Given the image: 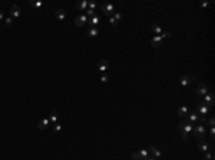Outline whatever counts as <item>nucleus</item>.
Instances as JSON below:
<instances>
[{"instance_id":"nucleus-1","label":"nucleus","mask_w":215,"mask_h":160,"mask_svg":"<svg viewBox=\"0 0 215 160\" xmlns=\"http://www.w3.org/2000/svg\"><path fill=\"white\" fill-rule=\"evenodd\" d=\"M194 126L195 124H192V123H189L187 119H182L179 124H178V129H179V132H182V133H187V135H191L192 133V130H194Z\"/></svg>"},{"instance_id":"nucleus-2","label":"nucleus","mask_w":215,"mask_h":160,"mask_svg":"<svg viewBox=\"0 0 215 160\" xmlns=\"http://www.w3.org/2000/svg\"><path fill=\"white\" fill-rule=\"evenodd\" d=\"M195 112L199 115V117H207V116L209 115V107L202 102V100H198V102H196V110Z\"/></svg>"},{"instance_id":"nucleus-3","label":"nucleus","mask_w":215,"mask_h":160,"mask_svg":"<svg viewBox=\"0 0 215 160\" xmlns=\"http://www.w3.org/2000/svg\"><path fill=\"white\" fill-rule=\"evenodd\" d=\"M209 90H208V87L205 86V84H198V87L195 89V99H196V102L198 100H201V97H204L207 93H208Z\"/></svg>"},{"instance_id":"nucleus-4","label":"nucleus","mask_w":215,"mask_h":160,"mask_svg":"<svg viewBox=\"0 0 215 160\" xmlns=\"http://www.w3.org/2000/svg\"><path fill=\"white\" fill-rule=\"evenodd\" d=\"M192 132L195 133V137H198V139H204L205 135H207V129H205L204 124H196V126H194V130H192Z\"/></svg>"},{"instance_id":"nucleus-5","label":"nucleus","mask_w":215,"mask_h":160,"mask_svg":"<svg viewBox=\"0 0 215 160\" xmlns=\"http://www.w3.org/2000/svg\"><path fill=\"white\" fill-rule=\"evenodd\" d=\"M100 10H102V13H103L105 16H111V14L115 13V6L112 3H105V4L100 6Z\"/></svg>"},{"instance_id":"nucleus-6","label":"nucleus","mask_w":215,"mask_h":160,"mask_svg":"<svg viewBox=\"0 0 215 160\" xmlns=\"http://www.w3.org/2000/svg\"><path fill=\"white\" fill-rule=\"evenodd\" d=\"M88 19H89V17H88L86 14H79L78 17L75 19V26H76V27H83L85 25H88Z\"/></svg>"},{"instance_id":"nucleus-7","label":"nucleus","mask_w":215,"mask_h":160,"mask_svg":"<svg viewBox=\"0 0 215 160\" xmlns=\"http://www.w3.org/2000/svg\"><path fill=\"white\" fill-rule=\"evenodd\" d=\"M202 102L205 103L208 107H212L215 104V96H214V93H211V92H208L205 96H204V100Z\"/></svg>"},{"instance_id":"nucleus-8","label":"nucleus","mask_w":215,"mask_h":160,"mask_svg":"<svg viewBox=\"0 0 215 160\" xmlns=\"http://www.w3.org/2000/svg\"><path fill=\"white\" fill-rule=\"evenodd\" d=\"M108 69H109V62H108V59H100V60L98 62V70L103 74Z\"/></svg>"},{"instance_id":"nucleus-9","label":"nucleus","mask_w":215,"mask_h":160,"mask_svg":"<svg viewBox=\"0 0 215 160\" xmlns=\"http://www.w3.org/2000/svg\"><path fill=\"white\" fill-rule=\"evenodd\" d=\"M20 16H22V9H20L17 4H13V6L10 7V17L19 19Z\"/></svg>"},{"instance_id":"nucleus-10","label":"nucleus","mask_w":215,"mask_h":160,"mask_svg":"<svg viewBox=\"0 0 215 160\" xmlns=\"http://www.w3.org/2000/svg\"><path fill=\"white\" fill-rule=\"evenodd\" d=\"M185 119H187V120H188L189 123L195 124L196 122H199V115H198V113H196L195 110H194V112H189V113H188V116H187Z\"/></svg>"},{"instance_id":"nucleus-11","label":"nucleus","mask_w":215,"mask_h":160,"mask_svg":"<svg viewBox=\"0 0 215 160\" xmlns=\"http://www.w3.org/2000/svg\"><path fill=\"white\" fill-rule=\"evenodd\" d=\"M198 149L201 150L202 153H207V152H209V150H211V146H209V144L204 140V139H199V141H198Z\"/></svg>"},{"instance_id":"nucleus-12","label":"nucleus","mask_w":215,"mask_h":160,"mask_svg":"<svg viewBox=\"0 0 215 160\" xmlns=\"http://www.w3.org/2000/svg\"><path fill=\"white\" fill-rule=\"evenodd\" d=\"M37 127H39V130H46V129H49L50 127V122H49V119H47V117L40 119L39 123H37Z\"/></svg>"},{"instance_id":"nucleus-13","label":"nucleus","mask_w":215,"mask_h":160,"mask_svg":"<svg viewBox=\"0 0 215 160\" xmlns=\"http://www.w3.org/2000/svg\"><path fill=\"white\" fill-rule=\"evenodd\" d=\"M148 150H149L151 153L154 154V157H155V159H159V157L162 156L161 150H159V149H158L157 146H155V144H149V149H148Z\"/></svg>"},{"instance_id":"nucleus-14","label":"nucleus","mask_w":215,"mask_h":160,"mask_svg":"<svg viewBox=\"0 0 215 160\" xmlns=\"http://www.w3.org/2000/svg\"><path fill=\"white\" fill-rule=\"evenodd\" d=\"M188 113H189V109H188V106H185V104L178 109V116H179L181 119H185V117L188 116Z\"/></svg>"},{"instance_id":"nucleus-15","label":"nucleus","mask_w":215,"mask_h":160,"mask_svg":"<svg viewBox=\"0 0 215 160\" xmlns=\"http://www.w3.org/2000/svg\"><path fill=\"white\" fill-rule=\"evenodd\" d=\"M88 4H89L88 0H80V1L76 3V9L80 10V12H86V10H88Z\"/></svg>"},{"instance_id":"nucleus-16","label":"nucleus","mask_w":215,"mask_h":160,"mask_svg":"<svg viewBox=\"0 0 215 160\" xmlns=\"http://www.w3.org/2000/svg\"><path fill=\"white\" fill-rule=\"evenodd\" d=\"M151 45L154 46L155 49L161 47V45H162V37H161V36H154V37L151 39Z\"/></svg>"},{"instance_id":"nucleus-17","label":"nucleus","mask_w":215,"mask_h":160,"mask_svg":"<svg viewBox=\"0 0 215 160\" xmlns=\"http://www.w3.org/2000/svg\"><path fill=\"white\" fill-rule=\"evenodd\" d=\"M99 23H100V17L96 16V14H95L93 17H89V19H88V25L91 26V27H96Z\"/></svg>"},{"instance_id":"nucleus-18","label":"nucleus","mask_w":215,"mask_h":160,"mask_svg":"<svg viewBox=\"0 0 215 160\" xmlns=\"http://www.w3.org/2000/svg\"><path fill=\"white\" fill-rule=\"evenodd\" d=\"M55 17L59 20V22H63L66 19V13L63 9H58L56 12H55Z\"/></svg>"},{"instance_id":"nucleus-19","label":"nucleus","mask_w":215,"mask_h":160,"mask_svg":"<svg viewBox=\"0 0 215 160\" xmlns=\"http://www.w3.org/2000/svg\"><path fill=\"white\" fill-rule=\"evenodd\" d=\"M58 117H59V115H58V112L56 110H52L50 113H49V122H50V124H55V123H58Z\"/></svg>"},{"instance_id":"nucleus-20","label":"nucleus","mask_w":215,"mask_h":160,"mask_svg":"<svg viewBox=\"0 0 215 160\" xmlns=\"http://www.w3.org/2000/svg\"><path fill=\"white\" fill-rule=\"evenodd\" d=\"M179 83H181L182 87H187V86L191 83V79H189V76H187V74H182L181 79H179Z\"/></svg>"},{"instance_id":"nucleus-21","label":"nucleus","mask_w":215,"mask_h":160,"mask_svg":"<svg viewBox=\"0 0 215 160\" xmlns=\"http://www.w3.org/2000/svg\"><path fill=\"white\" fill-rule=\"evenodd\" d=\"M138 154H139L141 160H143V159H146V157H149V150L148 149H142V150L138 152Z\"/></svg>"},{"instance_id":"nucleus-22","label":"nucleus","mask_w":215,"mask_h":160,"mask_svg":"<svg viewBox=\"0 0 215 160\" xmlns=\"http://www.w3.org/2000/svg\"><path fill=\"white\" fill-rule=\"evenodd\" d=\"M151 29H152V32L155 33V34H157V36H161V34H162V27H161V26H158V25H154L152 26V27H151Z\"/></svg>"},{"instance_id":"nucleus-23","label":"nucleus","mask_w":215,"mask_h":160,"mask_svg":"<svg viewBox=\"0 0 215 160\" xmlns=\"http://www.w3.org/2000/svg\"><path fill=\"white\" fill-rule=\"evenodd\" d=\"M98 34H99L98 27H91V29H89V32H88V36H89V37H96Z\"/></svg>"},{"instance_id":"nucleus-24","label":"nucleus","mask_w":215,"mask_h":160,"mask_svg":"<svg viewBox=\"0 0 215 160\" xmlns=\"http://www.w3.org/2000/svg\"><path fill=\"white\" fill-rule=\"evenodd\" d=\"M29 4L32 7H36V9H42V7H43V3H42V1H34V0H30Z\"/></svg>"},{"instance_id":"nucleus-25","label":"nucleus","mask_w":215,"mask_h":160,"mask_svg":"<svg viewBox=\"0 0 215 160\" xmlns=\"http://www.w3.org/2000/svg\"><path fill=\"white\" fill-rule=\"evenodd\" d=\"M204 157H205V160H214V154H212V149H211L209 152H207V153H204Z\"/></svg>"},{"instance_id":"nucleus-26","label":"nucleus","mask_w":215,"mask_h":160,"mask_svg":"<svg viewBox=\"0 0 215 160\" xmlns=\"http://www.w3.org/2000/svg\"><path fill=\"white\" fill-rule=\"evenodd\" d=\"M96 7H98V3H96V1H89V4H88V9H89V10L95 12Z\"/></svg>"},{"instance_id":"nucleus-27","label":"nucleus","mask_w":215,"mask_h":160,"mask_svg":"<svg viewBox=\"0 0 215 160\" xmlns=\"http://www.w3.org/2000/svg\"><path fill=\"white\" fill-rule=\"evenodd\" d=\"M99 80H100V82H102V83H108V82H109V80H111V77L108 76V74H100V79H99Z\"/></svg>"},{"instance_id":"nucleus-28","label":"nucleus","mask_w":215,"mask_h":160,"mask_svg":"<svg viewBox=\"0 0 215 160\" xmlns=\"http://www.w3.org/2000/svg\"><path fill=\"white\" fill-rule=\"evenodd\" d=\"M13 22H14V19L13 17H10V16H9V17H4V23H6L7 27H10V26L13 25Z\"/></svg>"},{"instance_id":"nucleus-29","label":"nucleus","mask_w":215,"mask_h":160,"mask_svg":"<svg viewBox=\"0 0 215 160\" xmlns=\"http://www.w3.org/2000/svg\"><path fill=\"white\" fill-rule=\"evenodd\" d=\"M209 137L212 140V146H214V139H215V127H209Z\"/></svg>"},{"instance_id":"nucleus-30","label":"nucleus","mask_w":215,"mask_h":160,"mask_svg":"<svg viewBox=\"0 0 215 160\" xmlns=\"http://www.w3.org/2000/svg\"><path fill=\"white\" fill-rule=\"evenodd\" d=\"M207 123H208L209 127H215V119H214V116H211L208 120H207Z\"/></svg>"},{"instance_id":"nucleus-31","label":"nucleus","mask_w":215,"mask_h":160,"mask_svg":"<svg viewBox=\"0 0 215 160\" xmlns=\"http://www.w3.org/2000/svg\"><path fill=\"white\" fill-rule=\"evenodd\" d=\"M113 19H115L118 23H119V22L122 20V14H121L119 12H115V13H113Z\"/></svg>"},{"instance_id":"nucleus-32","label":"nucleus","mask_w":215,"mask_h":160,"mask_svg":"<svg viewBox=\"0 0 215 160\" xmlns=\"http://www.w3.org/2000/svg\"><path fill=\"white\" fill-rule=\"evenodd\" d=\"M52 129H53V132H60L62 130V124L60 123H55L52 126Z\"/></svg>"},{"instance_id":"nucleus-33","label":"nucleus","mask_w":215,"mask_h":160,"mask_svg":"<svg viewBox=\"0 0 215 160\" xmlns=\"http://www.w3.org/2000/svg\"><path fill=\"white\" fill-rule=\"evenodd\" d=\"M109 25H111V26H116L118 25V22L113 19V16H111V17H109Z\"/></svg>"},{"instance_id":"nucleus-34","label":"nucleus","mask_w":215,"mask_h":160,"mask_svg":"<svg viewBox=\"0 0 215 160\" xmlns=\"http://www.w3.org/2000/svg\"><path fill=\"white\" fill-rule=\"evenodd\" d=\"M179 135H181V139H182V140H185V141L189 139V136L187 135V133H182V132H179Z\"/></svg>"},{"instance_id":"nucleus-35","label":"nucleus","mask_w":215,"mask_h":160,"mask_svg":"<svg viewBox=\"0 0 215 160\" xmlns=\"http://www.w3.org/2000/svg\"><path fill=\"white\" fill-rule=\"evenodd\" d=\"M132 159H133V160H141V157H139L138 152H132Z\"/></svg>"},{"instance_id":"nucleus-36","label":"nucleus","mask_w":215,"mask_h":160,"mask_svg":"<svg viewBox=\"0 0 215 160\" xmlns=\"http://www.w3.org/2000/svg\"><path fill=\"white\" fill-rule=\"evenodd\" d=\"M169 36H171V33H169V32H162V34H161L162 40H163V39H166V37H169Z\"/></svg>"},{"instance_id":"nucleus-37","label":"nucleus","mask_w":215,"mask_h":160,"mask_svg":"<svg viewBox=\"0 0 215 160\" xmlns=\"http://www.w3.org/2000/svg\"><path fill=\"white\" fill-rule=\"evenodd\" d=\"M1 20H4V13L0 10V22H1Z\"/></svg>"},{"instance_id":"nucleus-38","label":"nucleus","mask_w":215,"mask_h":160,"mask_svg":"<svg viewBox=\"0 0 215 160\" xmlns=\"http://www.w3.org/2000/svg\"><path fill=\"white\" fill-rule=\"evenodd\" d=\"M208 6H209L208 1H204V3H202V7H208Z\"/></svg>"},{"instance_id":"nucleus-39","label":"nucleus","mask_w":215,"mask_h":160,"mask_svg":"<svg viewBox=\"0 0 215 160\" xmlns=\"http://www.w3.org/2000/svg\"><path fill=\"white\" fill-rule=\"evenodd\" d=\"M143 160H157L155 157H146V159H143Z\"/></svg>"}]
</instances>
